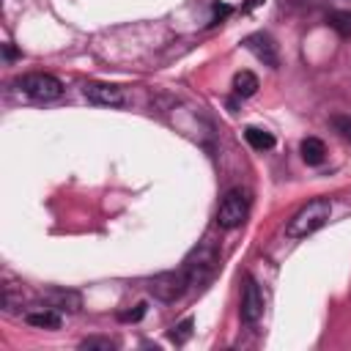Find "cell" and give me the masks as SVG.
<instances>
[{"mask_svg": "<svg viewBox=\"0 0 351 351\" xmlns=\"http://www.w3.org/2000/svg\"><path fill=\"white\" fill-rule=\"evenodd\" d=\"M80 346L88 348V351H93V348H99V351H110V348H115V340H110V337H85Z\"/></svg>", "mask_w": 351, "mask_h": 351, "instance_id": "cell-16", "label": "cell"}, {"mask_svg": "<svg viewBox=\"0 0 351 351\" xmlns=\"http://www.w3.org/2000/svg\"><path fill=\"white\" fill-rule=\"evenodd\" d=\"M326 22H329V27H332V30H337L343 38H348V36H351V11H332Z\"/></svg>", "mask_w": 351, "mask_h": 351, "instance_id": "cell-14", "label": "cell"}, {"mask_svg": "<svg viewBox=\"0 0 351 351\" xmlns=\"http://www.w3.org/2000/svg\"><path fill=\"white\" fill-rule=\"evenodd\" d=\"M41 299L47 302V307H55V310H80V296L74 291H47L41 293Z\"/></svg>", "mask_w": 351, "mask_h": 351, "instance_id": "cell-10", "label": "cell"}, {"mask_svg": "<svg viewBox=\"0 0 351 351\" xmlns=\"http://www.w3.org/2000/svg\"><path fill=\"white\" fill-rule=\"evenodd\" d=\"M250 214V195L244 189H230L225 192V197L219 200V208H217V225L230 230V228H239Z\"/></svg>", "mask_w": 351, "mask_h": 351, "instance_id": "cell-4", "label": "cell"}, {"mask_svg": "<svg viewBox=\"0 0 351 351\" xmlns=\"http://www.w3.org/2000/svg\"><path fill=\"white\" fill-rule=\"evenodd\" d=\"M299 151H302V159L307 165H321L326 159V145L318 137H304L302 145H299Z\"/></svg>", "mask_w": 351, "mask_h": 351, "instance_id": "cell-11", "label": "cell"}, {"mask_svg": "<svg viewBox=\"0 0 351 351\" xmlns=\"http://www.w3.org/2000/svg\"><path fill=\"white\" fill-rule=\"evenodd\" d=\"M219 266V250L214 241L197 244L186 258H184V271L189 277V285H206Z\"/></svg>", "mask_w": 351, "mask_h": 351, "instance_id": "cell-2", "label": "cell"}, {"mask_svg": "<svg viewBox=\"0 0 351 351\" xmlns=\"http://www.w3.org/2000/svg\"><path fill=\"white\" fill-rule=\"evenodd\" d=\"M244 140H247L255 151H269V148H274V134L266 132V129H261V126H247V129H244Z\"/></svg>", "mask_w": 351, "mask_h": 351, "instance_id": "cell-12", "label": "cell"}, {"mask_svg": "<svg viewBox=\"0 0 351 351\" xmlns=\"http://www.w3.org/2000/svg\"><path fill=\"white\" fill-rule=\"evenodd\" d=\"M228 14H230V5H225V3L219 5V3H217V5H214V19H211V25H217V22L225 19Z\"/></svg>", "mask_w": 351, "mask_h": 351, "instance_id": "cell-19", "label": "cell"}, {"mask_svg": "<svg viewBox=\"0 0 351 351\" xmlns=\"http://www.w3.org/2000/svg\"><path fill=\"white\" fill-rule=\"evenodd\" d=\"M258 3H263V0H250V3H247V8H252V5H258Z\"/></svg>", "mask_w": 351, "mask_h": 351, "instance_id": "cell-20", "label": "cell"}, {"mask_svg": "<svg viewBox=\"0 0 351 351\" xmlns=\"http://www.w3.org/2000/svg\"><path fill=\"white\" fill-rule=\"evenodd\" d=\"M233 90H236V96H241V99L252 96V93L258 90V77H255L252 71H239V74L233 77Z\"/></svg>", "mask_w": 351, "mask_h": 351, "instance_id": "cell-13", "label": "cell"}, {"mask_svg": "<svg viewBox=\"0 0 351 351\" xmlns=\"http://www.w3.org/2000/svg\"><path fill=\"white\" fill-rule=\"evenodd\" d=\"M329 214H332V203H329L326 197H313V200H307V203L288 219L285 233H288L291 239H304V236L315 233L318 228H324L326 219H329Z\"/></svg>", "mask_w": 351, "mask_h": 351, "instance_id": "cell-1", "label": "cell"}, {"mask_svg": "<svg viewBox=\"0 0 351 351\" xmlns=\"http://www.w3.org/2000/svg\"><path fill=\"white\" fill-rule=\"evenodd\" d=\"M16 88L36 101H55L63 96V82L55 74H44V71H30V74L19 77Z\"/></svg>", "mask_w": 351, "mask_h": 351, "instance_id": "cell-3", "label": "cell"}, {"mask_svg": "<svg viewBox=\"0 0 351 351\" xmlns=\"http://www.w3.org/2000/svg\"><path fill=\"white\" fill-rule=\"evenodd\" d=\"M244 47H247L258 60H263L266 66L277 69V63H280V58H277V44H274V38H271L269 33H252V36H247V38H244Z\"/></svg>", "mask_w": 351, "mask_h": 351, "instance_id": "cell-8", "label": "cell"}, {"mask_svg": "<svg viewBox=\"0 0 351 351\" xmlns=\"http://www.w3.org/2000/svg\"><path fill=\"white\" fill-rule=\"evenodd\" d=\"M25 321L30 326H38V329H58L60 326V310H55V307H38V310H30L25 315Z\"/></svg>", "mask_w": 351, "mask_h": 351, "instance_id": "cell-9", "label": "cell"}, {"mask_svg": "<svg viewBox=\"0 0 351 351\" xmlns=\"http://www.w3.org/2000/svg\"><path fill=\"white\" fill-rule=\"evenodd\" d=\"M189 288V277L181 269H173V271H159L148 280V291L159 299V302H178Z\"/></svg>", "mask_w": 351, "mask_h": 351, "instance_id": "cell-5", "label": "cell"}, {"mask_svg": "<svg viewBox=\"0 0 351 351\" xmlns=\"http://www.w3.org/2000/svg\"><path fill=\"white\" fill-rule=\"evenodd\" d=\"M143 315H145V302L134 304V310H129V313H121V321H140Z\"/></svg>", "mask_w": 351, "mask_h": 351, "instance_id": "cell-18", "label": "cell"}, {"mask_svg": "<svg viewBox=\"0 0 351 351\" xmlns=\"http://www.w3.org/2000/svg\"><path fill=\"white\" fill-rule=\"evenodd\" d=\"M192 318H184V321H178L173 329H170V340L176 343V346H184L189 337H192Z\"/></svg>", "mask_w": 351, "mask_h": 351, "instance_id": "cell-15", "label": "cell"}, {"mask_svg": "<svg viewBox=\"0 0 351 351\" xmlns=\"http://www.w3.org/2000/svg\"><path fill=\"white\" fill-rule=\"evenodd\" d=\"M332 126H335V132H337L340 137L351 140V118H348V115H332Z\"/></svg>", "mask_w": 351, "mask_h": 351, "instance_id": "cell-17", "label": "cell"}, {"mask_svg": "<svg viewBox=\"0 0 351 351\" xmlns=\"http://www.w3.org/2000/svg\"><path fill=\"white\" fill-rule=\"evenodd\" d=\"M261 318H263V293H261L258 282L252 277H247L244 293H241V321L244 324H258Z\"/></svg>", "mask_w": 351, "mask_h": 351, "instance_id": "cell-6", "label": "cell"}, {"mask_svg": "<svg viewBox=\"0 0 351 351\" xmlns=\"http://www.w3.org/2000/svg\"><path fill=\"white\" fill-rule=\"evenodd\" d=\"M85 99L93 101V104H104V107H121L126 101L123 90L118 85H110V82H88L82 88Z\"/></svg>", "mask_w": 351, "mask_h": 351, "instance_id": "cell-7", "label": "cell"}]
</instances>
